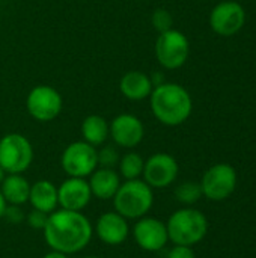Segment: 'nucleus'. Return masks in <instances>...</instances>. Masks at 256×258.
I'll use <instances>...</instances> for the list:
<instances>
[{
	"mask_svg": "<svg viewBox=\"0 0 256 258\" xmlns=\"http://www.w3.org/2000/svg\"><path fill=\"white\" fill-rule=\"evenodd\" d=\"M202 195L211 201H223L229 198L237 187V171L228 163L211 166L201 181Z\"/></svg>",
	"mask_w": 256,
	"mask_h": 258,
	"instance_id": "1a4fd4ad",
	"label": "nucleus"
},
{
	"mask_svg": "<svg viewBox=\"0 0 256 258\" xmlns=\"http://www.w3.org/2000/svg\"><path fill=\"white\" fill-rule=\"evenodd\" d=\"M6 207H8V203L5 201V198H3V195H2V190H0V219L5 216Z\"/></svg>",
	"mask_w": 256,
	"mask_h": 258,
	"instance_id": "c85d7f7f",
	"label": "nucleus"
},
{
	"mask_svg": "<svg viewBox=\"0 0 256 258\" xmlns=\"http://www.w3.org/2000/svg\"><path fill=\"white\" fill-rule=\"evenodd\" d=\"M81 136L89 145L100 147L110 136V124L100 115H89L81 122Z\"/></svg>",
	"mask_w": 256,
	"mask_h": 258,
	"instance_id": "aec40b11",
	"label": "nucleus"
},
{
	"mask_svg": "<svg viewBox=\"0 0 256 258\" xmlns=\"http://www.w3.org/2000/svg\"><path fill=\"white\" fill-rule=\"evenodd\" d=\"M246 12L237 2H222L210 14L211 29L222 36H232L244 26Z\"/></svg>",
	"mask_w": 256,
	"mask_h": 258,
	"instance_id": "9b49d317",
	"label": "nucleus"
},
{
	"mask_svg": "<svg viewBox=\"0 0 256 258\" xmlns=\"http://www.w3.org/2000/svg\"><path fill=\"white\" fill-rule=\"evenodd\" d=\"M6 175H8V174H6V172L3 171V168L0 166V184L3 183V180H5V177H6Z\"/></svg>",
	"mask_w": 256,
	"mask_h": 258,
	"instance_id": "c756f323",
	"label": "nucleus"
},
{
	"mask_svg": "<svg viewBox=\"0 0 256 258\" xmlns=\"http://www.w3.org/2000/svg\"><path fill=\"white\" fill-rule=\"evenodd\" d=\"M47 219H48V213H44V212L35 210V209L27 215V224L33 230H44L45 224H47Z\"/></svg>",
	"mask_w": 256,
	"mask_h": 258,
	"instance_id": "393cba45",
	"label": "nucleus"
},
{
	"mask_svg": "<svg viewBox=\"0 0 256 258\" xmlns=\"http://www.w3.org/2000/svg\"><path fill=\"white\" fill-rule=\"evenodd\" d=\"M29 201L35 210H41L44 213H51L59 206L57 203V187L47 180H39L30 186Z\"/></svg>",
	"mask_w": 256,
	"mask_h": 258,
	"instance_id": "a211bd4d",
	"label": "nucleus"
},
{
	"mask_svg": "<svg viewBox=\"0 0 256 258\" xmlns=\"http://www.w3.org/2000/svg\"><path fill=\"white\" fill-rule=\"evenodd\" d=\"M91 198L92 192L86 178L69 177L57 187V203L63 210L81 212Z\"/></svg>",
	"mask_w": 256,
	"mask_h": 258,
	"instance_id": "4468645a",
	"label": "nucleus"
},
{
	"mask_svg": "<svg viewBox=\"0 0 256 258\" xmlns=\"http://www.w3.org/2000/svg\"><path fill=\"white\" fill-rule=\"evenodd\" d=\"M95 231L103 243L116 246L127 240L130 228L127 219L121 216L118 212H107L98 218Z\"/></svg>",
	"mask_w": 256,
	"mask_h": 258,
	"instance_id": "2eb2a0df",
	"label": "nucleus"
},
{
	"mask_svg": "<svg viewBox=\"0 0 256 258\" xmlns=\"http://www.w3.org/2000/svg\"><path fill=\"white\" fill-rule=\"evenodd\" d=\"M175 197L180 203L183 204H195L201 200L202 197V187L201 183H195V181H186L183 184H180L175 190Z\"/></svg>",
	"mask_w": 256,
	"mask_h": 258,
	"instance_id": "4be33fe9",
	"label": "nucleus"
},
{
	"mask_svg": "<svg viewBox=\"0 0 256 258\" xmlns=\"http://www.w3.org/2000/svg\"><path fill=\"white\" fill-rule=\"evenodd\" d=\"M44 239L45 243L53 249L66 255L83 251L94 234L91 221L81 212L71 210H54L48 215Z\"/></svg>",
	"mask_w": 256,
	"mask_h": 258,
	"instance_id": "f257e3e1",
	"label": "nucleus"
},
{
	"mask_svg": "<svg viewBox=\"0 0 256 258\" xmlns=\"http://www.w3.org/2000/svg\"><path fill=\"white\" fill-rule=\"evenodd\" d=\"M167 258H196L192 246H184V245H175L169 254Z\"/></svg>",
	"mask_w": 256,
	"mask_h": 258,
	"instance_id": "a878e982",
	"label": "nucleus"
},
{
	"mask_svg": "<svg viewBox=\"0 0 256 258\" xmlns=\"http://www.w3.org/2000/svg\"><path fill=\"white\" fill-rule=\"evenodd\" d=\"M178 163L177 160L166 153H157L152 154L143 166V181L149 184L151 187H167L170 186L178 175Z\"/></svg>",
	"mask_w": 256,
	"mask_h": 258,
	"instance_id": "9d476101",
	"label": "nucleus"
},
{
	"mask_svg": "<svg viewBox=\"0 0 256 258\" xmlns=\"http://www.w3.org/2000/svg\"><path fill=\"white\" fill-rule=\"evenodd\" d=\"M190 44L187 36L175 29L161 32L155 41V56L166 70H177L183 67L189 57Z\"/></svg>",
	"mask_w": 256,
	"mask_h": 258,
	"instance_id": "423d86ee",
	"label": "nucleus"
},
{
	"mask_svg": "<svg viewBox=\"0 0 256 258\" xmlns=\"http://www.w3.org/2000/svg\"><path fill=\"white\" fill-rule=\"evenodd\" d=\"M60 165L66 175L86 178L98 168V151L84 141L72 142L63 150Z\"/></svg>",
	"mask_w": 256,
	"mask_h": 258,
	"instance_id": "0eeeda50",
	"label": "nucleus"
},
{
	"mask_svg": "<svg viewBox=\"0 0 256 258\" xmlns=\"http://www.w3.org/2000/svg\"><path fill=\"white\" fill-rule=\"evenodd\" d=\"M151 110L154 116L164 125L175 127L189 119L193 109V101L187 89L178 83L157 85L151 95Z\"/></svg>",
	"mask_w": 256,
	"mask_h": 258,
	"instance_id": "f03ea898",
	"label": "nucleus"
},
{
	"mask_svg": "<svg viewBox=\"0 0 256 258\" xmlns=\"http://www.w3.org/2000/svg\"><path fill=\"white\" fill-rule=\"evenodd\" d=\"M42 258H68L66 254H63V252H59V251H50L48 254H45Z\"/></svg>",
	"mask_w": 256,
	"mask_h": 258,
	"instance_id": "cd10ccee",
	"label": "nucleus"
},
{
	"mask_svg": "<svg viewBox=\"0 0 256 258\" xmlns=\"http://www.w3.org/2000/svg\"><path fill=\"white\" fill-rule=\"evenodd\" d=\"M62 95L59 94V91L48 85L35 86L26 98L29 115L39 122L56 119L62 112Z\"/></svg>",
	"mask_w": 256,
	"mask_h": 258,
	"instance_id": "6e6552de",
	"label": "nucleus"
},
{
	"mask_svg": "<svg viewBox=\"0 0 256 258\" xmlns=\"http://www.w3.org/2000/svg\"><path fill=\"white\" fill-rule=\"evenodd\" d=\"M119 163V154L115 147H104L98 151V165L101 168H113Z\"/></svg>",
	"mask_w": 256,
	"mask_h": 258,
	"instance_id": "b1692460",
	"label": "nucleus"
},
{
	"mask_svg": "<svg viewBox=\"0 0 256 258\" xmlns=\"http://www.w3.org/2000/svg\"><path fill=\"white\" fill-rule=\"evenodd\" d=\"M110 136L116 145L122 148H134L142 142L145 127L137 116L131 113H121L110 122Z\"/></svg>",
	"mask_w": 256,
	"mask_h": 258,
	"instance_id": "ddd939ff",
	"label": "nucleus"
},
{
	"mask_svg": "<svg viewBox=\"0 0 256 258\" xmlns=\"http://www.w3.org/2000/svg\"><path fill=\"white\" fill-rule=\"evenodd\" d=\"M3 218H6V219H8L9 222H12V224H20V222H23L24 215H23L20 206H8Z\"/></svg>",
	"mask_w": 256,
	"mask_h": 258,
	"instance_id": "bb28decb",
	"label": "nucleus"
},
{
	"mask_svg": "<svg viewBox=\"0 0 256 258\" xmlns=\"http://www.w3.org/2000/svg\"><path fill=\"white\" fill-rule=\"evenodd\" d=\"M119 89L124 97H127L131 101H142L145 98H149L154 85L152 79L142 73V71H128L121 77Z\"/></svg>",
	"mask_w": 256,
	"mask_h": 258,
	"instance_id": "f3484780",
	"label": "nucleus"
},
{
	"mask_svg": "<svg viewBox=\"0 0 256 258\" xmlns=\"http://www.w3.org/2000/svg\"><path fill=\"white\" fill-rule=\"evenodd\" d=\"M154 204L152 187L143 180H127L113 197L115 212L125 219H140L146 216Z\"/></svg>",
	"mask_w": 256,
	"mask_h": 258,
	"instance_id": "7ed1b4c3",
	"label": "nucleus"
},
{
	"mask_svg": "<svg viewBox=\"0 0 256 258\" xmlns=\"http://www.w3.org/2000/svg\"><path fill=\"white\" fill-rule=\"evenodd\" d=\"M119 174L125 180H137L143 174V166L145 160L140 154L137 153H127L119 159Z\"/></svg>",
	"mask_w": 256,
	"mask_h": 258,
	"instance_id": "412c9836",
	"label": "nucleus"
},
{
	"mask_svg": "<svg viewBox=\"0 0 256 258\" xmlns=\"http://www.w3.org/2000/svg\"><path fill=\"white\" fill-rule=\"evenodd\" d=\"M0 190L8 206H21L29 201L30 184L21 174H8L0 184Z\"/></svg>",
	"mask_w": 256,
	"mask_h": 258,
	"instance_id": "6ab92c4d",
	"label": "nucleus"
},
{
	"mask_svg": "<svg viewBox=\"0 0 256 258\" xmlns=\"http://www.w3.org/2000/svg\"><path fill=\"white\" fill-rule=\"evenodd\" d=\"M89 187L92 192V197H97L98 200H113L115 194L118 192L121 186V175L113 168H97L91 175Z\"/></svg>",
	"mask_w": 256,
	"mask_h": 258,
	"instance_id": "dca6fc26",
	"label": "nucleus"
},
{
	"mask_svg": "<svg viewBox=\"0 0 256 258\" xmlns=\"http://www.w3.org/2000/svg\"><path fill=\"white\" fill-rule=\"evenodd\" d=\"M166 228L169 240L175 245L193 246L207 236L208 221L196 209H181L169 218Z\"/></svg>",
	"mask_w": 256,
	"mask_h": 258,
	"instance_id": "20e7f679",
	"label": "nucleus"
},
{
	"mask_svg": "<svg viewBox=\"0 0 256 258\" xmlns=\"http://www.w3.org/2000/svg\"><path fill=\"white\" fill-rule=\"evenodd\" d=\"M84 258H100V257H84Z\"/></svg>",
	"mask_w": 256,
	"mask_h": 258,
	"instance_id": "7c9ffc66",
	"label": "nucleus"
},
{
	"mask_svg": "<svg viewBox=\"0 0 256 258\" xmlns=\"http://www.w3.org/2000/svg\"><path fill=\"white\" fill-rule=\"evenodd\" d=\"M152 26L157 32H166L169 29H172V15L169 11L163 9V8H158L154 11L152 14Z\"/></svg>",
	"mask_w": 256,
	"mask_h": 258,
	"instance_id": "5701e85b",
	"label": "nucleus"
},
{
	"mask_svg": "<svg viewBox=\"0 0 256 258\" xmlns=\"http://www.w3.org/2000/svg\"><path fill=\"white\" fill-rule=\"evenodd\" d=\"M133 234H134L136 243L143 251H148V252H157L163 249L169 240L166 224L161 222L160 219L148 218V216L137 219Z\"/></svg>",
	"mask_w": 256,
	"mask_h": 258,
	"instance_id": "f8f14e48",
	"label": "nucleus"
},
{
	"mask_svg": "<svg viewBox=\"0 0 256 258\" xmlns=\"http://www.w3.org/2000/svg\"><path fill=\"white\" fill-rule=\"evenodd\" d=\"M33 160L29 139L20 133H8L0 139V166L6 174H23Z\"/></svg>",
	"mask_w": 256,
	"mask_h": 258,
	"instance_id": "39448f33",
	"label": "nucleus"
}]
</instances>
